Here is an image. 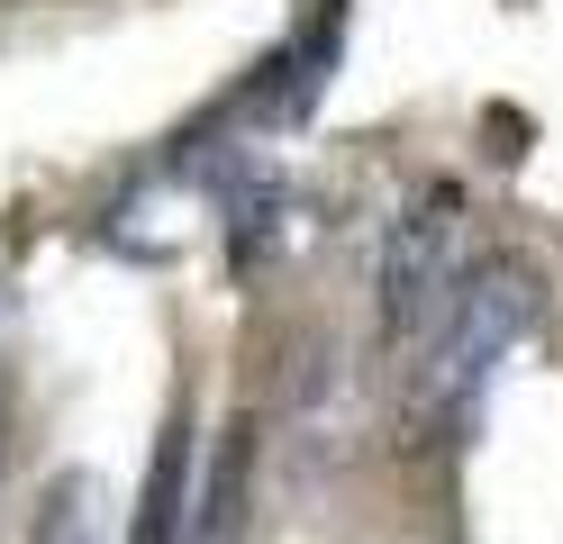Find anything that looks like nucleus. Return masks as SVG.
<instances>
[{
  "label": "nucleus",
  "mask_w": 563,
  "mask_h": 544,
  "mask_svg": "<svg viewBox=\"0 0 563 544\" xmlns=\"http://www.w3.org/2000/svg\"><path fill=\"white\" fill-rule=\"evenodd\" d=\"M245 481H255V426H219V463H209V490L191 508V544H236L245 526Z\"/></svg>",
  "instance_id": "4"
},
{
  "label": "nucleus",
  "mask_w": 563,
  "mask_h": 544,
  "mask_svg": "<svg viewBox=\"0 0 563 544\" xmlns=\"http://www.w3.org/2000/svg\"><path fill=\"white\" fill-rule=\"evenodd\" d=\"M0 454H10V390H0Z\"/></svg>",
  "instance_id": "6"
},
{
  "label": "nucleus",
  "mask_w": 563,
  "mask_h": 544,
  "mask_svg": "<svg viewBox=\"0 0 563 544\" xmlns=\"http://www.w3.org/2000/svg\"><path fill=\"white\" fill-rule=\"evenodd\" d=\"M128 544H191V418L173 409L155 454H146V490H136V526Z\"/></svg>",
  "instance_id": "3"
},
{
  "label": "nucleus",
  "mask_w": 563,
  "mask_h": 544,
  "mask_svg": "<svg viewBox=\"0 0 563 544\" xmlns=\"http://www.w3.org/2000/svg\"><path fill=\"white\" fill-rule=\"evenodd\" d=\"M454 227H464V191H454V181H418V191L391 209V227H382L373 318H382V345L391 354H418L428 318L445 309V290H454Z\"/></svg>",
  "instance_id": "2"
},
{
  "label": "nucleus",
  "mask_w": 563,
  "mask_h": 544,
  "mask_svg": "<svg viewBox=\"0 0 563 544\" xmlns=\"http://www.w3.org/2000/svg\"><path fill=\"white\" fill-rule=\"evenodd\" d=\"M27 544H100V481L91 471H55L37 518H27Z\"/></svg>",
  "instance_id": "5"
},
{
  "label": "nucleus",
  "mask_w": 563,
  "mask_h": 544,
  "mask_svg": "<svg viewBox=\"0 0 563 544\" xmlns=\"http://www.w3.org/2000/svg\"><path fill=\"white\" fill-rule=\"evenodd\" d=\"M545 309V281L509 264V254H482L473 273H454L445 309L428 318L418 336V373H409V435H437V426H464L473 399L490 390L500 354H518V336L537 326Z\"/></svg>",
  "instance_id": "1"
}]
</instances>
